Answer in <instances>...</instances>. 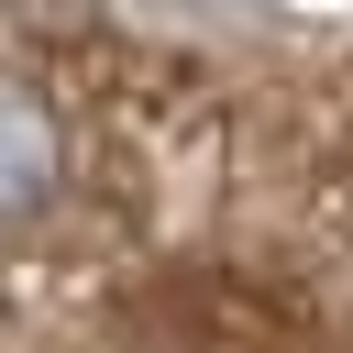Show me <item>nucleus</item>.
I'll return each instance as SVG.
<instances>
[{
  "label": "nucleus",
  "mask_w": 353,
  "mask_h": 353,
  "mask_svg": "<svg viewBox=\"0 0 353 353\" xmlns=\"http://www.w3.org/2000/svg\"><path fill=\"white\" fill-rule=\"evenodd\" d=\"M55 199H66V121L44 110V88L0 77V232L44 221Z\"/></svg>",
  "instance_id": "nucleus-1"
}]
</instances>
